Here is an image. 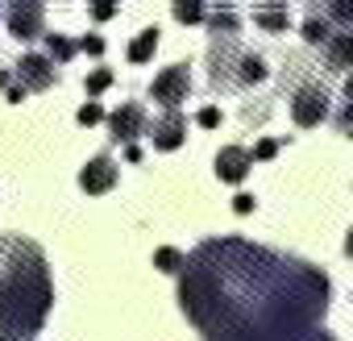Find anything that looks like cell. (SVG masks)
Returning <instances> with one entry per match:
<instances>
[{
    "label": "cell",
    "mask_w": 353,
    "mask_h": 341,
    "mask_svg": "<svg viewBox=\"0 0 353 341\" xmlns=\"http://www.w3.org/2000/svg\"><path fill=\"white\" fill-rule=\"evenodd\" d=\"M50 312V279L42 254L30 258V266H13L0 283V341H30L38 324Z\"/></svg>",
    "instance_id": "obj_1"
},
{
    "label": "cell",
    "mask_w": 353,
    "mask_h": 341,
    "mask_svg": "<svg viewBox=\"0 0 353 341\" xmlns=\"http://www.w3.org/2000/svg\"><path fill=\"white\" fill-rule=\"evenodd\" d=\"M112 13H117V5H96V9H92V17H96V21H108Z\"/></svg>",
    "instance_id": "obj_26"
},
{
    "label": "cell",
    "mask_w": 353,
    "mask_h": 341,
    "mask_svg": "<svg viewBox=\"0 0 353 341\" xmlns=\"http://www.w3.org/2000/svg\"><path fill=\"white\" fill-rule=\"evenodd\" d=\"M108 84H112V71H108V67H96V71H92V75L83 79V88H88V96H100V92H104Z\"/></svg>",
    "instance_id": "obj_19"
},
{
    "label": "cell",
    "mask_w": 353,
    "mask_h": 341,
    "mask_svg": "<svg viewBox=\"0 0 353 341\" xmlns=\"http://www.w3.org/2000/svg\"><path fill=\"white\" fill-rule=\"evenodd\" d=\"M154 266H158V271H166V275H174V271H183V266H188V258H183L179 250H170V246H162V250L154 254Z\"/></svg>",
    "instance_id": "obj_16"
},
{
    "label": "cell",
    "mask_w": 353,
    "mask_h": 341,
    "mask_svg": "<svg viewBox=\"0 0 353 341\" xmlns=\"http://www.w3.org/2000/svg\"><path fill=\"white\" fill-rule=\"evenodd\" d=\"M183 133H188L183 113H179V108H166L162 121H154L150 142H154V150H174V146H183Z\"/></svg>",
    "instance_id": "obj_7"
},
{
    "label": "cell",
    "mask_w": 353,
    "mask_h": 341,
    "mask_svg": "<svg viewBox=\"0 0 353 341\" xmlns=\"http://www.w3.org/2000/svg\"><path fill=\"white\" fill-rule=\"evenodd\" d=\"M9 79H13V71H9V67H0V88H9Z\"/></svg>",
    "instance_id": "obj_29"
},
{
    "label": "cell",
    "mask_w": 353,
    "mask_h": 341,
    "mask_svg": "<svg viewBox=\"0 0 353 341\" xmlns=\"http://www.w3.org/2000/svg\"><path fill=\"white\" fill-rule=\"evenodd\" d=\"M233 208H237V213H250V208H254V196H245V192L233 196Z\"/></svg>",
    "instance_id": "obj_27"
},
{
    "label": "cell",
    "mask_w": 353,
    "mask_h": 341,
    "mask_svg": "<svg viewBox=\"0 0 353 341\" xmlns=\"http://www.w3.org/2000/svg\"><path fill=\"white\" fill-rule=\"evenodd\" d=\"M75 117H79V125H96V121H104V108H100L96 100H88V104H83Z\"/></svg>",
    "instance_id": "obj_20"
},
{
    "label": "cell",
    "mask_w": 353,
    "mask_h": 341,
    "mask_svg": "<svg viewBox=\"0 0 353 341\" xmlns=\"http://www.w3.org/2000/svg\"><path fill=\"white\" fill-rule=\"evenodd\" d=\"M291 117H295V125H320L324 117H328V92L320 88V84H303L299 92H295V100H291Z\"/></svg>",
    "instance_id": "obj_3"
},
{
    "label": "cell",
    "mask_w": 353,
    "mask_h": 341,
    "mask_svg": "<svg viewBox=\"0 0 353 341\" xmlns=\"http://www.w3.org/2000/svg\"><path fill=\"white\" fill-rule=\"evenodd\" d=\"M303 38H307L312 46H328L332 26L324 21V13H320V9H312V13H307V21H303Z\"/></svg>",
    "instance_id": "obj_11"
},
{
    "label": "cell",
    "mask_w": 353,
    "mask_h": 341,
    "mask_svg": "<svg viewBox=\"0 0 353 341\" xmlns=\"http://www.w3.org/2000/svg\"><path fill=\"white\" fill-rule=\"evenodd\" d=\"M250 154H254V158H274V154H279V142H274V137H262Z\"/></svg>",
    "instance_id": "obj_23"
},
{
    "label": "cell",
    "mask_w": 353,
    "mask_h": 341,
    "mask_svg": "<svg viewBox=\"0 0 353 341\" xmlns=\"http://www.w3.org/2000/svg\"><path fill=\"white\" fill-rule=\"evenodd\" d=\"M117 184V162L108 158V154H100V158H92L83 170H79V188L83 192H92V196H100V192H108Z\"/></svg>",
    "instance_id": "obj_8"
},
{
    "label": "cell",
    "mask_w": 353,
    "mask_h": 341,
    "mask_svg": "<svg viewBox=\"0 0 353 341\" xmlns=\"http://www.w3.org/2000/svg\"><path fill=\"white\" fill-rule=\"evenodd\" d=\"M17 75H21V88L26 92H46V88L59 84V71H54V63L46 55H26L17 63Z\"/></svg>",
    "instance_id": "obj_5"
},
{
    "label": "cell",
    "mask_w": 353,
    "mask_h": 341,
    "mask_svg": "<svg viewBox=\"0 0 353 341\" xmlns=\"http://www.w3.org/2000/svg\"><path fill=\"white\" fill-rule=\"evenodd\" d=\"M254 21L262 30H287L291 26V9L287 5H270V9H254Z\"/></svg>",
    "instance_id": "obj_12"
},
{
    "label": "cell",
    "mask_w": 353,
    "mask_h": 341,
    "mask_svg": "<svg viewBox=\"0 0 353 341\" xmlns=\"http://www.w3.org/2000/svg\"><path fill=\"white\" fill-rule=\"evenodd\" d=\"M336 125H341V129H345V133L353 137V100H349V104H345V108L336 113Z\"/></svg>",
    "instance_id": "obj_25"
},
{
    "label": "cell",
    "mask_w": 353,
    "mask_h": 341,
    "mask_svg": "<svg viewBox=\"0 0 353 341\" xmlns=\"http://www.w3.org/2000/svg\"><path fill=\"white\" fill-rule=\"evenodd\" d=\"M46 50H50V55H46L50 63H67V59H71L79 46H75L71 38H63V34H46Z\"/></svg>",
    "instance_id": "obj_14"
},
{
    "label": "cell",
    "mask_w": 353,
    "mask_h": 341,
    "mask_svg": "<svg viewBox=\"0 0 353 341\" xmlns=\"http://www.w3.org/2000/svg\"><path fill=\"white\" fill-rule=\"evenodd\" d=\"M208 13H204V5H196V0H179L174 5V21H183V26H192V21H204Z\"/></svg>",
    "instance_id": "obj_17"
},
{
    "label": "cell",
    "mask_w": 353,
    "mask_h": 341,
    "mask_svg": "<svg viewBox=\"0 0 353 341\" xmlns=\"http://www.w3.org/2000/svg\"><path fill=\"white\" fill-rule=\"evenodd\" d=\"M108 129H112V142L133 146V137H137V133H150L145 108H141V104H121V108L108 117Z\"/></svg>",
    "instance_id": "obj_6"
},
{
    "label": "cell",
    "mask_w": 353,
    "mask_h": 341,
    "mask_svg": "<svg viewBox=\"0 0 353 341\" xmlns=\"http://www.w3.org/2000/svg\"><path fill=\"white\" fill-rule=\"evenodd\" d=\"M324 50H328V67H332V71H349V67H353V30L332 34Z\"/></svg>",
    "instance_id": "obj_10"
},
{
    "label": "cell",
    "mask_w": 353,
    "mask_h": 341,
    "mask_svg": "<svg viewBox=\"0 0 353 341\" xmlns=\"http://www.w3.org/2000/svg\"><path fill=\"white\" fill-rule=\"evenodd\" d=\"M9 30L17 34V42L46 38V9L34 0H17V5H9Z\"/></svg>",
    "instance_id": "obj_4"
},
{
    "label": "cell",
    "mask_w": 353,
    "mask_h": 341,
    "mask_svg": "<svg viewBox=\"0 0 353 341\" xmlns=\"http://www.w3.org/2000/svg\"><path fill=\"white\" fill-rule=\"evenodd\" d=\"M237 79H241V84H262V79H266V63H262V55H241V71H237Z\"/></svg>",
    "instance_id": "obj_15"
},
{
    "label": "cell",
    "mask_w": 353,
    "mask_h": 341,
    "mask_svg": "<svg viewBox=\"0 0 353 341\" xmlns=\"http://www.w3.org/2000/svg\"><path fill=\"white\" fill-rule=\"evenodd\" d=\"M196 121H200L204 129H216V125H221V108H216V104H208V108H200V117H196Z\"/></svg>",
    "instance_id": "obj_22"
},
{
    "label": "cell",
    "mask_w": 353,
    "mask_h": 341,
    "mask_svg": "<svg viewBox=\"0 0 353 341\" xmlns=\"http://www.w3.org/2000/svg\"><path fill=\"white\" fill-rule=\"evenodd\" d=\"M154 50H158V30H141V34L129 42V63H145Z\"/></svg>",
    "instance_id": "obj_13"
},
{
    "label": "cell",
    "mask_w": 353,
    "mask_h": 341,
    "mask_svg": "<svg viewBox=\"0 0 353 341\" xmlns=\"http://www.w3.org/2000/svg\"><path fill=\"white\" fill-rule=\"evenodd\" d=\"M345 92H349V100H353V75H349V79H345Z\"/></svg>",
    "instance_id": "obj_30"
},
{
    "label": "cell",
    "mask_w": 353,
    "mask_h": 341,
    "mask_svg": "<svg viewBox=\"0 0 353 341\" xmlns=\"http://www.w3.org/2000/svg\"><path fill=\"white\" fill-rule=\"evenodd\" d=\"M250 166H254V154H250L245 146H225V150L216 154V175H221L225 184H241V179L250 175Z\"/></svg>",
    "instance_id": "obj_9"
},
{
    "label": "cell",
    "mask_w": 353,
    "mask_h": 341,
    "mask_svg": "<svg viewBox=\"0 0 353 341\" xmlns=\"http://www.w3.org/2000/svg\"><path fill=\"white\" fill-rule=\"evenodd\" d=\"M9 100L21 104V100H26V88H21V84H9Z\"/></svg>",
    "instance_id": "obj_28"
},
{
    "label": "cell",
    "mask_w": 353,
    "mask_h": 341,
    "mask_svg": "<svg viewBox=\"0 0 353 341\" xmlns=\"http://www.w3.org/2000/svg\"><path fill=\"white\" fill-rule=\"evenodd\" d=\"M212 30H216V34H225V38H233V34H237V13H233L229 5H225V9H216V13H212Z\"/></svg>",
    "instance_id": "obj_18"
},
{
    "label": "cell",
    "mask_w": 353,
    "mask_h": 341,
    "mask_svg": "<svg viewBox=\"0 0 353 341\" xmlns=\"http://www.w3.org/2000/svg\"><path fill=\"white\" fill-rule=\"evenodd\" d=\"M79 50H88V55H104V38H96V34L79 38Z\"/></svg>",
    "instance_id": "obj_24"
},
{
    "label": "cell",
    "mask_w": 353,
    "mask_h": 341,
    "mask_svg": "<svg viewBox=\"0 0 353 341\" xmlns=\"http://www.w3.org/2000/svg\"><path fill=\"white\" fill-rule=\"evenodd\" d=\"M188 92H192V71H188V63L166 67V71L154 75V84H150V96H154L158 104H166V108H179V100H188Z\"/></svg>",
    "instance_id": "obj_2"
},
{
    "label": "cell",
    "mask_w": 353,
    "mask_h": 341,
    "mask_svg": "<svg viewBox=\"0 0 353 341\" xmlns=\"http://www.w3.org/2000/svg\"><path fill=\"white\" fill-rule=\"evenodd\" d=\"M324 21H345V26H353V5H328V9H324Z\"/></svg>",
    "instance_id": "obj_21"
}]
</instances>
